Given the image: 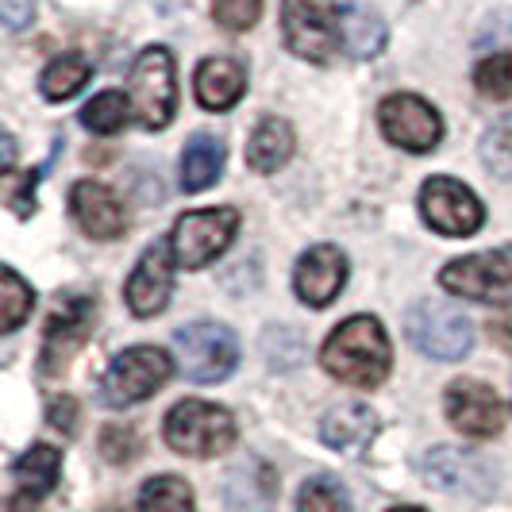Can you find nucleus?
<instances>
[{
	"label": "nucleus",
	"mask_w": 512,
	"mask_h": 512,
	"mask_svg": "<svg viewBox=\"0 0 512 512\" xmlns=\"http://www.w3.org/2000/svg\"><path fill=\"white\" fill-rule=\"evenodd\" d=\"M228 512H270L278 505V470L266 459L235 462L224 478Z\"/></svg>",
	"instance_id": "obj_18"
},
{
	"label": "nucleus",
	"mask_w": 512,
	"mask_h": 512,
	"mask_svg": "<svg viewBox=\"0 0 512 512\" xmlns=\"http://www.w3.org/2000/svg\"><path fill=\"white\" fill-rule=\"evenodd\" d=\"M131 116V97H124L120 89H104L93 101L81 108V124L97 135H116L128 124Z\"/></svg>",
	"instance_id": "obj_27"
},
{
	"label": "nucleus",
	"mask_w": 512,
	"mask_h": 512,
	"mask_svg": "<svg viewBox=\"0 0 512 512\" xmlns=\"http://www.w3.org/2000/svg\"><path fill=\"white\" fill-rule=\"evenodd\" d=\"M239 228V212L235 208H201V212H185L174 224V255L185 270H201L216 255H224L231 235Z\"/></svg>",
	"instance_id": "obj_9"
},
{
	"label": "nucleus",
	"mask_w": 512,
	"mask_h": 512,
	"mask_svg": "<svg viewBox=\"0 0 512 512\" xmlns=\"http://www.w3.org/2000/svg\"><path fill=\"white\" fill-rule=\"evenodd\" d=\"M378 120H382L385 139L401 151L412 154H428L439 147L443 139V120L432 104L416 93H393L385 97L382 108H378Z\"/></svg>",
	"instance_id": "obj_10"
},
{
	"label": "nucleus",
	"mask_w": 512,
	"mask_h": 512,
	"mask_svg": "<svg viewBox=\"0 0 512 512\" xmlns=\"http://www.w3.org/2000/svg\"><path fill=\"white\" fill-rule=\"evenodd\" d=\"M139 512H197L193 505V489L189 482H181L174 474L151 478L139 489Z\"/></svg>",
	"instance_id": "obj_26"
},
{
	"label": "nucleus",
	"mask_w": 512,
	"mask_h": 512,
	"mask_svg": "<svg viewBox=\"0 0 512 512\" xmlns=\"http://www.w3.org/2000/svg\"><path fill=\"white\" fill-rule=\"evenodd\" d=\"M289 154H293V128L285 120H278V116H262L258 128L251 131V139H247L251 170L274 174V170H282L285 162H289Z\"/></svg>",
	"instance_id": "obj_22"
},
{
	"label": "nucleus",
	"mask_w": 512,
	"mask_h": 512,
	"mask_svg": "<svg viewBox=\"0 0 512 512\" xmlns=\"http://www.w3.org/2000/svg\"><path fill=\"white\" fill-rule=\"evenodd\" d=\"M131 108L139 112L143 128H166L178 108V85H174V58L166 47H147L131 62L128 74Z\"/></svg>",
	"instance_id": "obj_6"
},
{
	"label": "nucleus",
	"mask_w": 512,
	"mask_h": 512,
	"mask_svg": "<svg viewBox=\"0 0 512 512\" xmlns=\"http://www.w3.org/2000/svg\"><path fill=\"white\" fill-rule=\"evenodd\" d=\"M343 285H347V255L339 247L320 243V247L301 255L297 274H293V289L305 305L328 308L343 293Z\"/></svg>",
	"instance_id": "obj_16"
},
{
	"label": "nucleus",
	"mask_w": 512,
	"mask_h": 512,
	"mask_svg": "<svg viewBox=\"0 0 512 512\" xmlns=\"http://www.w3.org/2000/svg\"><path fill=\"white\" fill-rule=\"evenodd\" d=\"M405 335L420 355L439 362H455L470 355V347H474V324L462 316V308L436 305V301H420L409 308Z\"/></svg>",
	"instance_id": "obj_4"
},
{
	"label": "nucleus",
	"mask_w": 512,
	"mask_h": 512,
	"mask_svg": "<svg viewBox=\"0 0 512 512\" xmlns=\"http://www.w3.org/2000/svg\"><path fill=\"white\" fill-rule=\"evenodd\" d=\"M439 285L455 297L482 305H512V247H497L486 255H466L443 266Z\"/></svg>",
	"instance_id": "obj_7"
},
{
	"label": "nucleus",
	"mask_w": 512,
	"mask_h": 512,
	"mask_svg": "<svg viewBox=\"0 0 512 512\" xmlns=\"http://www.w3.org/2000/svg\"><path fill=\"white\" fill-rule=\"evenodd\" d=\"M70 212H74L77 228L89 239H120L128 231V216L124 205L116 201V193L101 185V181H77L70 193Z\"/></svg>",
	"instance_id": "obj_17"
},
{
	"label": "nucleus",
	"mask_w": 512,
	"mask_h": 512,
	"mask_svg": "<svg viewBox=\"0 0 512 512\" xmlns=\"http://www.w3.org/2000/svg\"><path fill=\"white\" fill-rule=\"evenodd\" d=\"M89 77H93V66L81 54H62V58H54L51 66L43 70L39 89H43L47 101H66V97H74L77 89H85Z\"/></svg>",
	"instance_id": "obj_25"
},
{
	"label": "nucleus",
	"mask_w": 512,
	"mask_h": 512,
	"mask_svg": "<svg viewBox=\"0 0 512 512\" xmlns=\"http://www.w3.org/2000/svg\"><path fill=\"white\" fill-rule=\"evenodd\" d=\"M224 170V143L216 135H193L185 143V154H181V189L185 193H201L212 181L220 178Z\"/></svg>",
	"instance_id": "obj_23"
},
{
	"label": "nucleus",
	"mask_w": 512,
	"mask_h": 512,
	"mask_svg": "<svg viewBox=\"0 0 512 512\" xmlns=\"http://www.w3.org/2000/svg\"><path fill=\"white\" fill-rule=\"evenodd\" d=\"M174 374V362L162 347H128L124 355H116L108 374L97 385V397H101L108 409H124V405H139L147 401L151 393H158L162 385L170 382Z\"/></svg>",
	"instance_id": "obj_2"
},
{
	"label": "nucleus",
	"mask_w": 512,
	"mask_h": 512,
	"mask_svg": "<svg viewBox=\"0 0 512 512\" xmlns=\"http://www.w3.org/2000/svg\"><path fill=\"white\" fill-rule=\"evenodd\" d=\"M58 474H62V455L54 447H47V443H35L24 459L16 462V482L31 497L51 493L58 486Z\"/></svg>",
	"instance_id": "obj_24"
},
{
	"label": "nucleus",
	"mask_w": 512,
	"mask_h": 512,
	"mask_svg": "<svg viewBox=\"0 0 512 512\" xmlns=\"http://www.w3.org/2000/svg\"><path fill=\"white\" fill-rule=\"evenodd\" d=\"M489 332H493V339H497V343H501V347H505V351L512 355V312L497 316V320L489 324Z\"/></svg>",
	"instance_id": "obj_37"
},
{
	"label": "nucleus",
	"mask_w": 512,
	"mask_h": 512,
	"mask_svg": "<svg viewBox=\"0 0 512 512\" xmlns=\"http://www.w3.org/2000/svg\"><path fill=\"white\" fill-rule=\"evenodd\" d=\"M47 416H51V424L58 428V432L74 436V424H77V405H74V397H54L51 409H47Z\"/></svg>",
	"instance_id": "obj_36"
},
{
	"label": "nucleus",
	"mask_w": 512,
	"mask_h": 512,
	"mask_svg": "<svg viewBox=\"0 0 512 512\" xmlns=\"http://www.w3.org/2000/svg\"><path fill=\"white\" fill-rule=\"evenodd\" d=\"M443 405H447V420L470 439H493L501 436V428H505L501 397L489 385L474 382V378H462V382L447 385Z\"/></svg>",
	"instance_id": "obj_14"
},
{
	"label": "nucleus",
	"mask_w": 512,
	"mask_h": 512,
	"mask_svg": "<svg viewBox=\"0 0 512 512\" xmlns=\"http://www.w3.org/2000/svg\"><path fill=\"white\" fill-rule=\"evenodd\" d=\"M420 474L432 486L447 489V493H466L474 501H486L497 489V474L482 455L462 451V447H432L420 459Z\"/></svg>",
	"instance_id": "obj_11"
},
{
	"label": "nucleus",
	"mask_w": 512,
	"mask_h": 512,
	"mask_svg": "<svg viewBox=\"0 0 512 512\" xmlns=\"http://www.w3.org/2000/svg\"><path fill=\"white\" fill-rule=\"evenodd\" d=\"M474 85L482 97L493 101H509L512 97V54H489L482 66L474 70Z\"/></svg>",
	"instance_id": "obj_31"
},
{
	"label": "nucleus",
	"mask_w": 512,
	"mask_h": 512,
	"mask_svg": "<svg viewBox=\"0 0 512 512\" xmlns=\"http://www.w3.org/2000/svg\"><path fill=\"white\" fill-rule=\"evenodd\" d=\"M420 212L439 235H474L486 224L482 201L455 178H428L420 189Z\"/></svg>",
	"instance_id": "obj_13"
},
{
	"label": "nucleus",
	"mask_w": 512,
	"mask_h": 512,
	"mask_svg": "<svg viewBox=\"0 0 512 512\" xmlns=\"http://www.w3.org/2000/svg\"><path fill=\"white\" fill-rule=\"evenodd\" d=\"M31 301H35L31 285L12 266H4L0 270V332H16L27 320V312H31Z\"/></svg>",
	"instance_id": "obj_28"
},
{
	"label": "nucleus",
	"mask_w": 512,
	"mask_h": 512,
	"mask_svg": "<svg viewBox=\"0 0 512 512\" xmlns=\"http://www.w3.org/2000/svg\"><path fill=\"white\" fill-rule=\"evenodd\" d=\"M101 451L108 462H135V455H139V436H135V428H128V424H108L101 436Z\"/></svg>",
	"instance_id": "obj_33"
},
{
	"label": "nucleus",
	"mask_w": 512,
	"mask_h": 512,
	"mask_svg": "<svg viewBox=\"0 0 512 512\" xmlns=\"http://www.w3.org/2000/svg\"><path fill=\"white\" fill-rule=\"evenodd\" d=\"M197 101L212 108V112H228L231 104H239V97L247 93V66L239 58H208L197 66Z\"/></svg>",
	"instance_id": "obj_20"
},
{
	"label": "nucleus",
	"mask_w": 512,
	"mask_h": 512,
	"mask_svg": "<svg viewBox=\"0 0 512 512\" xmlns=\"http://www.w3.org/2000/svg\"><path fill=\"white\" fill-rule=\"evenodd\" d=\"M166 443L189 459H216L235 443V420L220 405L181 401L166 416Z\"/></svg>",
	"instance_id": "obj_3"
},
{
	"label": "nucleus",
	"mask_w": 512,
	"mask_h": 512,
	"mask_svg": "<svg viewBox=\"0 0 512 512\" xmlns=\"http://www.w3.org/2000/svg\"><path fill=\"white\" fill-rule=\"evenodd\" d=\"M320 436L332 451H343V455H362L374 436H378V416L370 412V405H359V401H347V405H335L324 424H320Z\"/></svg>",
	"instance_id": "obj_19"
},
{
	"label": "nucleus",
	"mask_w": 512,
	"mask_h": 512,
	"mask_svg": "<svg viewBox=\"0 0 512 512\" xmlns=\"http://www.w3.org/2000/svg\"><path fill=\"white\" fill-rule=\"evenodd\" d=\"M35 181L39 174H24V178H8V189H4V201L16 216H27L35 212Z\"/></svg>",
	"instance_id": "obj_34"
},
{
	"label": "nucleus",
	"mask_w": 512,
	"mask_h": 512,
	"mask_svg": "<svg viewBox=\"0 0 512 512\" xmlns=\"http://www.w3.org/2000/svg\"><path fill=\"white\" fill-rule=\"evenodd\" d=\"M174 351L185 370V378L197 385H216L224 382L235 362H239V343L231 328L216 324V320H197L189 328L174 335Z\"/></svg>",
	"instance_id": "obj_5"
},
{
	"label": "nucleus",
	"mask_w": 512,
	"mask_h": 512,
	"mask_svg": "<svg viewBox=\"0 0 512 512\" xmlns=\"http://www.w3.org/2000/svg\"><path fill=\"white\" fill-rule=\"evenodd\" d=\"M297 512H351V497L339 478L332 474H316L301 486L297 497Z\"/></svg>",
	"instance_id": "obj_29"
},
{
	"label": "nucleus",
	"mask_w": 512,
	"mask_h": 512,
	"mask_svg": "<svg viewBox=\"0 0 512 512\" xmlns=\"http://www.w3.org/2000/svg\"><path fill=\"white\" fill-rule=\"evenodd\" d=\"M339 35H343V51L351 58H378L385 47V20L366 8V4H347L339 12Z\"/></svg>",
	"instance_id": "obj_21"
},
{
	"label": "nucleus",
	"mask_w": 512,
	"mask_h": 512,
	"mask_svg": "<svg viewBox=\"0 0 512 512\" xmlns=\"http://www.w3.org/2000/svg\"><path fill=\"white\" fill-rule=\"evenodd\" d=\"M0 16L12 31H24L35 16V0H0Z\"/></svg>",
	"instance_id": "obj_35"
},
{
	"label": "nucleus",
	"mask_w": 512,
	"mask_h": 512,
	"mask_svg": "<svg viewBox=\"0 0 512 512\" xmlns=\"http://www.w3.org/2000/svg\"><path fill=\"white\" fill-rule=\"evenodd\" d=\"M262 16V0H212V20L228 31H247Z\"/></svg>",
	"instance_id": "obj_32"
},
{
	"label": "nucleus",
	"mask_w": 512,
	"mask_h": 512,
	"mask_svg": "<svg viewBox=\"0 0 512 512\" xmlns=\"http://www.w3.org/2000/svg\"><path fill=\"white\" fill-rule=\"evenodd\" d=\"M97 324V305L89 297H66L58 312L47 324V335H43V351H39V370L43 378H54L62 374L70 359L85 347V339Z\"/></svg>",
	"instance_id": "obj_12"
},
{
	"label": "nucleus",
	"mask_w": 512,
	"mask_h": 512,
	"mask_svg": "<svg viewBox=\"0 0 512 512\" xmlns=\"http://www.w3.org/2000/svg\"><path fill=\"white\" fill-rule=\"evenodd\" d=\"M282 27L285 47L305 62H328L343 43L335 0H285Z\"/></svg>",
	"instance_id": "obj_8"
},
{
	"label": "nucleus",
	"mask_w": 512,
	"mask_h": 512,
	"mask_svg": "<svg viewBox=\"0 0 512 512\" xmlns=\"http://www.w3.org/2000/svg\"><path fill=\"white\" fill-rule=\"evenodd\" d=\"M320 362H324V370L332 378H339V382L359 385V389H374V385L385 382L393 351H389L385 328L374 316H351V320H343L328 335V343L320 351Z\"/></svg>",
	"instance_id": "obj_1"
},
{
	"label": "nucleus",
	"mask_w": 512,
	"mask_h": 512,
	"mask_svg": "<svg viewBox=\"0 0 512 512\" xmlns=\"http://www.w3.org/2000/svg\"><path fill=\"white\" fill-rule=\"evenodd\" d=\"M8 512H39V505H35V497H31V493L20 489V493L8 501Z\"/></svg>",
	"instance_id": "obj_38"
},
{
	"label": "nucleus",
	"mask_w": 512,
	"mask_h": 512,
	"mask_svg": "<svg viewBox=\"0 0 512 512\" xmlns=\"http://www.w3.org/2000/svg\"><path fill=\"white\" fill-rule=\"evenodd\" d=\"M482 162L493 178L512 181V116H501L482 135Z\"/></svg>",
	"instance_id": "obj_30"
},
{
	"label": "nucleus",
	"mask_w": 512,
	"mask_h": 512,
	"mask_svg": "<svg viewBox=\"0 0 512 512\" xmlns=\"http://www.w3.org/2000/svg\"><path fill=\"white\" fill-rule=\"evenodd\" d=\"M389 512H424V509H389Z\"/></svg>",
	"instance_id": "obj_39"
},
{
	"label": "nucleus",
	"mask_w": 512,
	"mask_h": 512,
	"mask_svg": "<svg viewBox=\"0 0 512 512\" xmlns=\"http://www.w3.org/2000/svg\"><path fill=\"white\" fill-rule=\"evenodd\" d=\"M170 251L174 243L158 239L154 247L143 251V258L135 262L128 278V308L135 316H158L166 301H170V289H174V266H170Z\"/></svg>",
	"instance_id": "obj_15"
}]
</instances>
